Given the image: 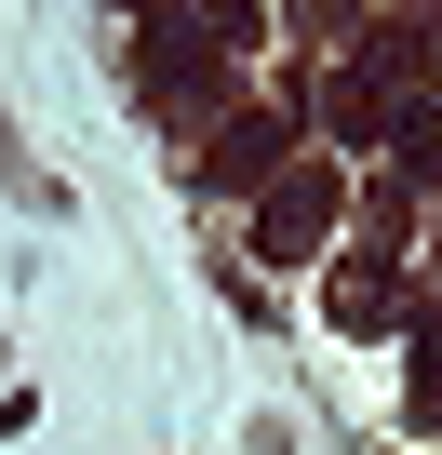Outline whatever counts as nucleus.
Segmentation results:
<instances>
[{
  "instance_id": "obj_1",
  "label": "nucleus",
  "mask_w": 442,
  "mask_h": 455,
  "mask_svg": "<svg viewBox=\"0 0 442 455\" xmlns=\"http://www.w3.org/2000/svg\"><path fill=\"white\" fill-rule=\"evenodd\" d=\"M335 214H349L335 161H282V174H269V214H255V255H269V268H322Z\"/></svg>"
},
{
  "instance_id": "obj_4",
  "label": "nucleus",
  "mask_w": 442,
  "mask_h": 455,
  "mask_svg": "<svg viewBox=\"0 0 442 455\" xmlns=\"http://www.w3.org/2000/svg\"><path fill=\"white\" fill-rule=\"evenodd\" d=\"M402 402H415V428H442V308L402 335Z\"/></svg>"
},
{
  "instance_id": "obj_6",
  "label": "nucleus",
  "mask_w": 442,
  "mask_h": 455,
  "mask_svg": "<svg viewBox=\"0 0 442 455\" xmlns=\"http://www.w3.org/2000/svg\"><path fill=\"white\" fill-rule=\"evenodd\" d=\"M214 14H255V0H214Z\"/></svg>"
},
{
  "instance_id": "obj_2",
  "label": "nucleus",
  "mask_w": 442,
  "mask_h": 455,
  "mask_svg": "<svg viewBox=\"0 0 442 455\" xmlns=\"http://www.w3.org/2000/svg\"><path fill=\"white\" fill-rule=\"evenodd\" d=\"M389 308H402V268H389V255H349V282H335V322H349V335H375Z\"/></svg>"
},
{
  "instance_id": "obj_3",
  "label": "nucleus",
  "mask_w": 442,
  "mask_h": 455,
  "mask_svg": "<svg viewBox=\"0 0 442 455\" xmlns=\"http://www.w3.org/2000/svg\"><path fill=\"white\" fill-rule=\"evenodd\" d=\"M214 174H229V188H269L282 174V121H229V134H214Z\"/></svg>"
},
{
  "instance_id": "obj_5",
  "label": "nucleus",
  "mask_w": 442,
  "mask_h": 455,
  "mask_svg": "<svg viewBox=\"0 0 442 455\" xmlns=\"http://www.w3.org/2000/svg\"><path fill=\"white\" fill-rule=\"evenodd\" d=\"M0 188H14V201H28V214H68V174H41V161H28V134H14V121H0Z\"/></svg>"
}]
</instances>
